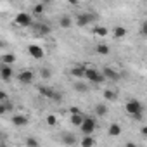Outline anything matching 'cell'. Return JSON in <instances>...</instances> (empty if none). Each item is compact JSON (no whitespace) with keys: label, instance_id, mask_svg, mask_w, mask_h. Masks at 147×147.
Here are the masks:
<instances>
[{"label":"cell","instance_id":"cell-14","mask_svg":"<svg viewBox=\"0 0 147 147\" xmlns=\"http://www.w3.org/2000/svg\"><path fill=\"white\" fill-rule=\"evenodd\" d=\"M59 26H61V28H64V30L71 28V26H73V18H71L69 14L61 16V18H59Z\"/></svg>","mask_w":147,"mask_h":147},{"label":"cell","instance_id":"cell-33","mask_svg":"<svg viewBox=\"0 0 147 147\" xmlns=\"http://www.w3.org/2000/svg\"><path fill=\"white\" fill-rule=\"evenodd\" d=\"M73 113H82V111H80L78 107H71V109H69V114H73Z\"/></svg>","mask_w":147,"mask_h":147},{"label":"cell","instance_id":"cell-15","mask_svg":"<svg viewBox=\"0 0 147 147\" xmlns=\"http://www.w3.org/2000/svg\"><path fill=\"white\" fill-rule=\"evenodd\" d=\"M126 35H128V30H126L125 26H116V28L113 30V36H114L116 40H123Z\"/></svg>","mask_w":147,"mask_h":147},{"label":"cell","instance_id":"cell-34","mask_svg":"<svg viewBox=\"0 0 147 147\" xmlns=\"http://www.w3.org/2000/svg\"><path fill=\"white\" fill-rule=\"evenodd\" d=\"M142 35L147 36V26H145V24H142Z\"/></svg>","mask_w":147,"mask_h":147},{"label":"cell","instance_id":"cell-16","mask_svg":"<svg viewBox=\"0 0 147 147\" xmlns=\"http://www.w3.org/2000/svg\"><path fill=\"white\" fill-rule=\"evenodd\" d=\"M73 88H75L78 94H87V92H90V87H88L83 80H78L75 85H73Z\"/></svg>","mask_w":147,"mask_h":147},{"label":"cell","instance_id":"cell-4","mask_svg":"<svg viewBox=\"0 0 147 147\" xmlns=\"http://www.w3.org/2000/svg\"><path fill=\"white\" fill-rule=\"evenodd\" d=\"M80 130H82L83 135H90V133H94V131L97 130V121H95V118H94V116H85V121L82 123Z\"/></svg>","mask_w":147,"mask_h":147},{"label":"cell","instance_id":"cell-35","mask_svg":"<svg viewBox=\"0 0 147 147\" xmlns=\"http://www.w3.org/2000/svg\"><path fill=\"white\" fill-rule=\"evenodd\" d=\"M140 133H142V135H145V137H147V126H144V128H142V130H140Z\"/></svg>","mask_w":147,"mask_h":147},{"label":"cell","instance_id":"cell-31","mask_svg":"<svg viewBox=\"0 0 147 147\" xmlns=\"http://www.w3.org/2000/svg\"><path fill=\"white\" fill-rule=\"evenodd\" d=\"M131 118H133L135 121H142V119H144V114H142V111H140V113H135V114H131Z\"/></svg>","mask_w":147,"mask_h":147},{"label":"cell","instance_id":"cell-18","mask_svg":"<svg viewBox=\"0 0 147 147\" xmlns=\"http://www.w3.org/2000/svg\"><path fill=\"white\" fill-rule=\"evenodd\" d=\"M16 54H11V52H7V54H2V57H0V61H2V64H14L16 62Z\"/></svg>","mask_w":147,"mask_h":147},{"label":"cell","instance_id":"cell-27","mask_svg":"<svg viewBox=\"0 0 147 147\" xmlns=\"http://www.w3.org/2000/svg\"><path fill=\"white\" fill-rule=\"evenodd\" d=\"M94 33H95L97 36H106V35L109 33V30L104 28V26H95V28H94Z\"/></svg>","mask_w":147,"mask_h":147},{"label":"cell","instance_id":"cell-8","mask_svg":"<svg viewBox=\"0 0 147 147\" xmlns=\"http://www.w3.org/2000/svg\"><path fill=\"white\" fill-rule=\"evenodd\" d=\"M144 107H142V104H140V100H137V99H131V100H128L126 104H125V111L131 116V114H135V113H140Z\"/></svg>","mask_w":147,"mask_h":147},{"label":"cell","instance_id":"cell-5","mask_svg":"<svg viewBox=\"0 0 147 147\" xmlns=\"http://www.w3.org/2000/svg\"><path fill=\"white\" fill-rule=\"evenodd\" d=\"M87 69H88V64H87V62H76L75 66L71 67L69 73H71V76H75V78H78V80H83Z\"/></svg>","mask_w":147,"mask_h":147},{"label":"cell","instance_id":"cell-11","mask_svg":"<svg viewBox=\"0 0 147 147\" xmlns=\"http://www.w3.org/2000/svg\"><path fill=\"white\" fill-rule=\"evenodd\" d=\"M11 123H12L14 126H18V128H23V126H26V125L30 123V119H28V116H24V114H12Z\"/></svg>","mask_w":147,"mask_h":147},{"label":"cell","instance_id":"cell-24","mask_svg":"<svg viewBox=\"0 0 147 147\" xmlns=\"http://www.w3.org/2000/svg\"><path fill=\"white\" fill-rule=\"evenodd\" d=\"M104 99H106V100H109V102H114V100L118 99V94H116L114 90L107 88V90H104Z\"/></svg>","mask_w":147,"mask_h":147},{"label":"cell","instance_id":"cell-19","mask_svg":"<svg viewBox=\"0 0 147 147\" xmlns=\"http://www.w3.org/2000/svg\"><path fill=\"white\" fill-rule=\"evenodd\" d=\"M61 140H62V144H66V145H75V144L78 142V140H76V137L73 135V133H64Z\"/></svg>","mask_w":147,"mask_h":147},{"label":"cell","instance_id":"cell-22","mask_svg":"<svg viewBox=\"0 0 147 147\" xmlns=\"http://www.w3.org/2000/svg\"><path fill=\"white\" fill-rule=\"evenodd\" d=\"M97 144V140L92 137V133L90 135H83V138H82V145L83 147H92V145H95Z\"/></svg>","mask_w":147,"mask_h":147},{"label":"cell","instance_id":"cell-25","mask_svg":"<svg viewBox=\"0 0 147 147\" xmlns=\"http://www.w3.org/2000/svg\"><path fill=\"white\" fill-rule=\"evenodd\" d=\"M43 11H45V4H43V2H38V4L33 5V14H35V16H42Z\"/></svg>","mask_w":147,"mask_h":147},{"label":"cell","instance_id":"cell-12","mask_svg":"<svg viewBox=\"0 0 147 147\" xmlns=\"http://www.w3.org/2000/svg\"><path fill=\"white\" fill-rule=\"evenodd\" d=\"M102 73H104V76L107 78V80H111V82H118L119 78H121V75H119V73L116 71V69H113V67H104L102 69Z\"/></svg>","mask_w":147,"mask_h":147},{"label":"cell","instance_id":"cell-30","mask_svg":"<svg viewBox=\"0 0 147 147\" xmlns=\"http://www.w3.org/2000/svg\"><path fill=\"white\" fill-rule=\"evenodd\" d=\"M52 100H55V102H61V100H62V95H61V94L55 90V92H54V95H52Z\"/></svg>","mask_w":147,"mask_h":147},{"label":"cell","instance_id":"cell-6","mask_svg":"<svg viewBox=\"0 0 147 147\" xmlns=\"http://www.w3.org/2000/svg\"><path fill=\"white\" fill-rule=\"evenodd\" d=\"M33 33L38 36V38H42V36H47V35H50V31H52V28L47 24V23H33Z\"/></svg>","mask_w":147,"mask_h":147},{"label":"cell","instance_id":"cell-1","mask_svg":"<svg viewBox=\"0 0 147 147\" xmlns=\"http://www.w3.org/2000/svg\"><path fill=\"white\" fill-rule=\"evenodd\" d=\"M85 80H87L88 83L100 85V83H104L107 78L104 76V73H102V71H99V69H95V67H88L87 73H85Z\"/></svg>","mask_w":147,"mask_h":147},{"label":"cell","instance_id":"cell-23","mask_svg":"<svg viewBox=\"0 0 147 147\" xmlns=\"http://www.w3.org/2000/svg\"><path fill=\"white\" fill-rule=\"evenodd\" d=\"M95 52L99 55H107L109 54V45L107 43H97L95 45Z\"/></svg>","mask_w":147,"mask_h":147},{"label":"cell","instance_id":"cell-29","mask_svg":"<svg viewBox=\"0 0 147 147\" xmlns=\"http://www.w3.org/2000/svg\"><path fill=\"white\" fill-rule=\"evenodd\" d=\"M47 125L49 126H55L57 125V116L55 114H49L47 116Z\"/></svg>","mask_w":147,"mask_h":147},{"label":"cell","instance_id":"cell-36","mask_svg":"<svg viewBox=\"0 0 147 147\" xmlns=\"http://www.w3.org/2000/svg\"><path fill=\"white\" fill-rule=\"evenodd\" d=\"M66 2H69L71 5H76V4H78V0H66Z\"/></svg>","mask_w":147,"mask_h":147},{"label":"cell","instance_id":"cell-9","mask_svg":"<svg viewBox=\"0 0 147 147\" xmlns=\"http://www.w3.org/2000/svg\"><path fill=\"white\" fill-rule=\"evenodd\" d=\"M14 76V69L11 67V64H2V67H0V78H2V82H11Z\"/></svg>","mask_w":147,"mask_h":147},{"label":"cell","instance_id":"cell-7","mask_svg":"<svg viewBox=\"0 0 147 147\" xmlns=\"http://www.w3.org/2000/svg\"><path fill=\"white\" fill-rule=\"evenodd\" d=\"M18 82L19 83H23V85H30V83H33V80H35V75H33V71H30V69H23V71H19L18 73Z\"/></svg>","mask_w":147,"mask_h":147},{"label":"cell","instance_id":"cell-10","mask_svg":"<svg viewBox=\"0 0 147 147\" xmlns=\"http://www.w3.org/2000/svg\"><path fill=\"white\" fill-rule=\"evenodd\" d=\"M28 54L33 57V59H43L45 57V50L42 49V47H38V45H28Z\"/></svg>","mask_w":147,"mask_h":147},{"label":"cell","instance_id":"cell-2","mask_svg":"<svg viewBox=\"0 0 147 147\" xmlns=\"http://www.w3.org/2000/svg\"><path fill=\"white\" fill-rule=\"evenodd\" d=\"M97 19H99V16H97V14H94V12H80V14L76 16V19H75V23H76V26L85 28V26H88V24L95 23Z\"/></svg>","mask_w":147,"mask_h":147},{"label":"cell","instance_id":"cell-37","mask_svg":"<svg viewBox=\"0 0 147 147\" xmlns=\"http://www.w3.org/2000/svg\"><path fill=\"white\" fill-rule=\"evenodd\" d=\"M40 2H43L45 5H49V4H52V2H54V0H40Z\"/></svg>","mask_w":147,"mask_h":147},{"label":"cell","instance_id":"cell-21","mask_svg":"<svg viewBox=\"0 0 147 147\" xmlns=\"http://www.w3.org/2000/svg\"><path fill=\"white\" fill-rule=\"evenodd\" d=\"M107 111H109V109H107V106H106V104H97V106H95V109H94V113H95V116H97V118L106 116V114H107Z\"/></svg>","mask_w":147,"mask_h":147},{"label":"cell","instance_id":"cell-32","mask_svg":"<svg viewBox=\"0 0 147 147\" xmlns=\"http://www.w3.org/2000/svg\"><path fill=\"white\" fill-rule=\"evenodd\" d=\"M7 100H9L7 94H5V92H0V102H7Z\"/></svg>","mask_w":147,"mask_h":147},{"label":"cell","instance_id":"cell-38","mask_svg":"<svg viewBox=\"0 0 147 147\" xmlns=\"http://www.w3.org/2000/svg\"><path fill=\"white\" fill-rule=\"evenodd\" d=\"M144 24H145V26H147V19H145V21H144Z\"/></svg>","mask_w":147,"mask_h":147},{"label":"cell","instance_id":"cell-20","mask_svg":"<svg viewBox=\"0 0 147 147\" xmlns=\"http://www.w3.org/2000/svg\"><path fill=\"white\" fill-rule=\"evenodd\" d=\"M38 92H40V95L42 97H47V99H52V95H54V88H50V87H45V85H42L40 88H38Z\"/></svg>","mask_w":147,"mask_h":147},{"label":"cell","instance_id":"cell-26","mask_svg":"<svg viewBox=\"0 0 147 147\" xmlns=\"http://www.w3.org/2000/svg\"><path fill=\"white\" fill-rule=\"evenodd\" d=\"M52 76V71L49 67H40V78L42 80H49Z\"/></svg>","mask_w":147,"mask_h":147},{"label":"cell","instance_id":"cell-17","mask_svg":"<svg viewBox=\"0 0 147 147\" xmlns=\"http://www.w3.org/2000/svg\"><path fill=\"white\" fill-rule=\"evenodd\" d=\"M107 133H109V137H119L121 135V126L118 123H111L109 128H107Z\"/></svg>","mask_w":147,"mask_h":147},{"label":"cell","instance_id":"cell-28","mask_svg":"<svg viewBox=\"0 0 147 147\" xmlns=\"http://www.w3.org/2000/svg\"><path fill=\"white\" fill-rule=\"evenodd\" d=\"M24 145H28V147H38L40 142H38L36 138H33V137H28V138L24 140Z\"/></svg>","mask_w":147,"mask_h":147},{"label":"cell","instance_id":"cell-13","mask_svg":"<svg viewBox=\"0 0 147 147\" xmlns=\"http://www.w3.org/2000/svg\"><path fill=\"white\" fill-rule=\"evenodd\" d=\"M69 119H71V125L73 126H82V123L85 121V114L83 113H73V114H69Z\"/></svg>","mask_w":147,"mask_h":147},{"label":"cell","instance_id":"cell-3","mask_svg":"<svg viewBox=\"0 0 147 147\" xmlns=\"http://www.w3.org/2000/svg\"><path fill=\"white\" fill-rule=\"evenodd\" d=\"M14 24L19 28H31L33 26V18L28 12H18L14 18Z\"/></svg>","mask_w":147,"mask_h":147}]
</instances>
